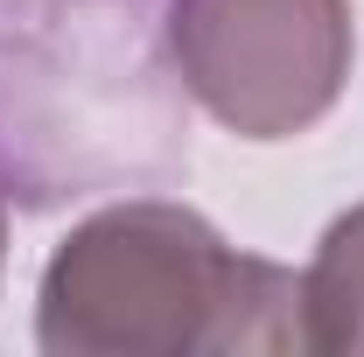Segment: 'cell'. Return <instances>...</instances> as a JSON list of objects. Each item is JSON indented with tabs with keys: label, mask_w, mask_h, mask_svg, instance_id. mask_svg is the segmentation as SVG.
I'll list each match as a JSON object with an SVG mask.
<instances>
[{
	"label": "cell",
	"mask_w": 364,
	"mask_h": 357,
	"mask_svg": "<svg viewBox=\"0 0 364 357\" xmlns=\"http://www.w3.org/2000/svg\"><path fill=\"white\" fill-rule=\"evenodd\" d=\"M36 343L49 357L294 351L301 280L225 245V231L189 203L140 196L85 218L49 252Z\"/></svg>",
	"instance_id": "cell-1"
},
{
	"label": "cell",
	"mask_w": 364,
	"mask_h": 357,
	"mask_svg": "<svg viewBox=\"0 0 364 357\" xmlns=\"http://www.w3.org/2000/svg\"><path fill=\"white\" fill-rule=\"evenodd\" d=\"M189 98L238 140H294L336 112L358 63L350 0H168Z\"/></svg>",
	"instance_id": "cell-2"
},
{
	"label": "cell",
	"mask_w": 364,
	"mask_h": 357,
	"mask_svg": "<svg viewBox=\"0 0 364 357\" xmlns=\"http://www.w3.org/2000/svg\"><path fill=\"white\" fill-rule=\"evenodd\" d=\"M301 343L329 357H364V203L322 231L301 273Z\"/></svg>",
	"instance_id": "cell-3"
}]
</instances>
